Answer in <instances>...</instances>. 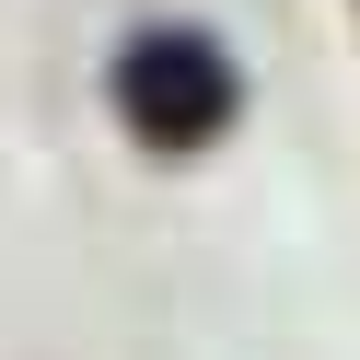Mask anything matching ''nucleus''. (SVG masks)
<instances>
[{"label": "nucleus", "instance_id": "obj_1", "mask_svg": "<svg viewBox=\"0 0 360 360\" xmlns=\"http://www.w3.org/2000/svg\"><path fill=\"white\" fill-rule=\"evenodd\" d=\"M233 105H244V82H233V58H221L198 24L128 35V58H117V117H128L140 151H210L221 128H233Z\"/></svg>", "mask_w": 360, "mask_h": 360}]
</instances>
